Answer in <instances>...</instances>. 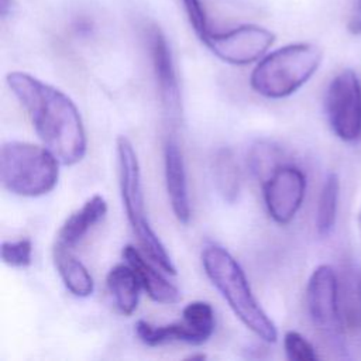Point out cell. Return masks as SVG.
I'll return each instance as SVG.
<instances>
[{
    "mask_svg": "<svg viewBox=\"0 0 361 361\" xmlns=\"http://www.w3.org/2000/svg\"><path fill=\"white\" fill-rule=\"evenodd\" d=\"M7 85L27 111L42 144L63 165L83 159L87 148L80 113L62 90L25 72H10Z\"/></svg>",
    "mask_w": 361,
    "mask_h": 361,
    "instance_id": "1",
    "label": "cell"
},
{
    "mask_svg": "<svg viewBox=\"0 0 361 361\" xmlns=\"http://www.w3.org/2000/svg\"><path fill=\"white\" fill-rule=\"evenodd\" d=\"M202 264L207 278L240 322L261 340L275 343L278 338L276 327L255 299L237 259L226 248L210 244L202 251Z\"/></svg>",
    "mask_w": 361,
    "mask_h": 361,
    "instance_id": "2",
    "label": "cell"
},
{
    "mask_svg": "<svg viewBox=\"0 0 361 361\" xmlns=\"http://www.w3.org/2000/svg\"><path fill=\"white\" fill-rule=\"evenodd\" d=\"M322 51L314 44H289L265 55L250 76V85L258 94L282 99L300 89L317 71Z\"/></svg>",
    "mask_w": 361,
    "mask_h": 361,
    "instance_id": "3",
    "label": "cell"
},
{
    "mask_svg": "<svg viewBox=\"0 0 361 361\" xmlns=\"http://www.w3.org/2000/svg\"><path fill=\"white\" fill-rule=\"evenodd\" d=\"M0 178L10 193L38 197L56 186L59 159L45 145L8 141L0 151Z\"/></svg>",
    "mask_w": 361,
    "mask_h": 361,
    "instance_id": "4",
    "label": "cell"
},
{
    "mask_svg": "<svg viewBox=\"0 0 361 361\" xmlns=\"http://www.w3.org/2000/svg\"><path fill=\"white\" fill-rule=\"evenodd\" d=\"M117 159H118V183L121 200L126 214L140 245L149 259L166 274L175 275V265L166 252L162 241L152 230L144 206V193L141 185V171L137 152L131 141L126 135L117 137Z\"/></svg>",
    "mask_w": 361,
    "mask_h": 361,
    "instance_id": "5",
    "label": "cell"
},
{
    "mask_svg": "<svg viewBox=\"0 0 361 361\" xmlns=\"http://www.w3.org/2000/svg\"><path fill=\"white\" fill-rule=\"evenodd\" d=\"M326 114L334 134L347 142L361 138V82L351 69H344L326 92Z\"/></svg>",
    "mask_w": 361,
    "mask_h": 361,
    "instance_id": "6",
    "label": "cell"
},
{
    "mask_svg": "<svg viewBox=\"0 0 361 361\" xmlns=\"http://www.w3.org/2000/svg\"><path fill=\"white\" fill-rule=\"evenodd\" d=\"M275 41L269 30L244 24L226 32H209L202 42L221 61L233 65H247L265 55Z\"/></svg>",
    "mask_w": 361,
    "mask_h": 361,
    "instance_id": "7",
    "label": "cell"
},
{
    "mask_svg": "<svg viewBox=\"0 0 361 361\" xmlns=\"http://www.w3.org/2000/svg\"><path fill=\"white\" fill-rule=\"evenodd\" d=\"M262 190L269 216L279 224H288L302 206L306 176L293 165H279L262 182Z\"/></svg>",
    "mask_w": 361,
    "mask_h": 361,
    "instance_id": "8",
    "label": "cell"
},
{
    "mask_svg": "<svg viewBox=\"0 0 361 361\" xmlns=\"http://www.w3.org/2000/svg\"><path fill=\"white\" fill-rule=\"evenodd\" d=\"M306 305L312 323L326 334L341 331L338 306V282L330 265H319L310 275L306 288Z\"/></svg>",
    "mask_w": 361,
    "mask_h": 361,
    "instance_id": "9",
    "label": "cell"
},
{
    "mask_svg": "<svg viewBox=\"0 0 361 361\" xmlns=\"http://www.w3.org/2000/svg\"><path fill=\"white\" fill-rule=\"evenodd\" d=\"M148 42L162 106L166 114L175 118L180 113V89L171 48L164 32L155 25L148 32Z\"/></svg>",
    "mask_w": 361,
    "mask_h": 361,
    "instance_id": "10",
    "label": "cell"
},
{
    "mask_svg": "<svg viewBox=\"0 0 361 361\" xmlns=\"http://www.w3.org/2000/svg\"><path fill=\"white\" fill-rule=\"evenodd\" d=\"M165 183L169 203L175 217L186 224L190 219V202L188 193L186 169L182 151L175 140H168L164 149Z\"/></svg>",
    "mask_w": 361,
    "mask_h": 361,
    "instance_id": "11",
    "label": "cell"
},
{
    "mask_svg": "<svg viewBox=\"0 0 361 361\" xmlns=\"http://www.w3.org/2000/svg\"><path fill=\"white\" fill-rule=\"evenodd\" d=\"M123 257L127 264L135 271L141 286L147 292V295L158 303L164 305H175L182 300V295L179 289L168 282L161 272H158L133 245H126L123 248Z\"/></svg>",
    "mask_w": 361,
    "mask_h": 361,
    "instance_id": "12",
    "label": "cell"
},
{
    "mask_svg": "<svg viewBox=\"0 0 361 361\" xmlns=\"http://www.w3.org/2000/svg\"><path fill=\"white\" fill-rule=\"evenodd\" d=\"M107 213V203L102 195H93L78 210H75L61 226L56 241L73 248L85 235L104 219Z\"/></svg>",
    "mask_w": 361,
    "mask_h": 361,
    "instance_id": "13",
    "label": "cell"
},
{
    "mask_svg": "<svg viewBox=\"0 0 361 361\" xmlns=\"http://www.w3.org/2000/svg\"><path fill=\"white\" fill-rule=\"evenodd\" d=\"M52 258L63 285L72 295L78 298H87L93 293V278L87 268L73 255L72 248L55 241Z\"/></svg>",
    "mask_w": 361,
    "mask_h": 361,
    "instance_id": "14",
    "label": "cell"
},
{
    "mask_svg": "<svg viewBox=\"0 0 361 361\" xmlns=\"http://www.w3.org/2000/svg\"><path fill=\"white\" fill-rule=\"evenodd\" d=\"M135 334L147 345H159L172 341H182L188 344H203L207 340L183 317L182 322L155 326L145 320L135 323Z\"/></svg>",
    "mask_w": 361,
    "mask_h": 361,
    "instance_id": "15",
    "label": "cell"
},
{
    "mask_svg": "<svg viewBox=\"0 0 361 361\" xmlns=\"http://www.w3.org/2000/svg\"><path fill=\"white\" fill-rule=\"evenodd\" d=\"M106 282L118 310L127 316L133 314L138 306L141 286L135 271L128 264H117L109 271Z\"/></svg>",
    "mask_w": 361,
    "mask_h": 361,
    "instance_id": "16",
    "label": "cell"
},
{
    "mask_svg": "<svg viewBox=\"0 0 361 361\" xmlns=\"http://www.w3.org/2000/svg\"><path fill=\"white\" fill-rule=\"evenodd\" d=\"M213 182L219 195L228 203H234L240 193V169L230 148H220L212 159Z\"/></svg>",
    "mask_w": 361,
    "mask_h": 361,
    "instance_id": "17",
    "label": "cell"
},
{
    "mask_svg": "<svg viewBox=\"0 0 361 361\" xmlns=\"http://www.w3.org/2000/svg\"><path fill=\"white\" fill-rule=\"evenodd\" d=\"M340 196V179L337 173L331 172L326 178L316 210V228L320 235H329L336 224L337 207Z\"/></svg>",
    "mask_w": 361,
    "mask_h": 361,
    "instance_id": "18",
    "label": "cell"
},
{
    "mask_svg": "<svg viewBox=\"0 0 361 361\" xmlns=\"http://www.w3.org/2000/svg\"><path fill=\"white\" fill-rule=\"evenodd\" d=\"M247 164L254 176L264 182L281 165L279 149L271 142L257 141L250 148Z\"/></svg>",
    "mask_w": 361,
    "mask_h": 361,
    "instance_id": "19",
    "label": "cell"
},
{
    "mask_svg": "<svg viewBox=\"0 0 361 361\" xmlns=\"http://www.w3.org/2000/svg\"><path fill=\"white\" fill-rule=\"evenodd\" d=\"M1 259L6 265L25 268L32 261V243L28 238L17 241H3Z\"/></svg>",
    "mask_w": 361,
    "mask_h": 361,
    "instance_id": "20",
    "label": "cell"
},
{
    "mask_svg": "<svg viewBox=\"0 0 361 361\" xmlns=\"http://www.w3.org/2000/svg\"><path fill=\"white\" fill-rule=\"evenodd\" d=\"M283 348L286 357L292 361H316L319 355L314 347L298 331H286L283 336Z\"/></svg>",
    "mask_w": 361,
    "mask_h": 361,
    "instance_id": "21",
    "label": "cell"
},
{
    "mask_svg": "<svg viewBox=\"0 0 361 361\" xmlns=\"http://www.w3.org/2000/svg\"><path fill=\"white\" fill-rule=\"evenodd\" d=\"M182 3H183L185 13L188 16V20H189L193 31L202 41L210 32L206 8H204L202 0H182Z\"/></svg>",
    "mask_w": 361,
    "mask_h": 361,
    "instance_id": "22",
    "label": "cell"
},
{
    "mask_svg": "<svg viewBox=\"0 0 361 361\" xmlns=\"http://www.w3.org/2000/svg\"><path fill=\"white\" fill-rule=\"evenodd\" d=\"M348 30L355 35L361 34V0H357L354 6V11L348 23Z\"/></svg>",
    "mask_w": 361,
    "mask_h": 361,
    "instance_id": "23",
    "label": "cell"
},
{
    "mask_svg": "<svg viewBox=\"0 0 361 361\" xmlns=\"http://www.w3.org/2000/svg\"><path fill=\"white\" fill-rule=\"evenodd\" d=\"M355 322L361 324V276L357 279L355 283Z\"/></svg>",
    "mask_w": 361,
    "mask_h": 361,
    "instance_id": "24",
    "label": "cell"
},
{
    "mask_svg": "<svg viewBox=\"0 0 361 361\" xmlns=\"http://www.w3.org/2000/svg\"><path fill=\"white\" fill-rule=\"evenodd\" d=\"M13 8V0H0V14L1 17H7Z\"/></svg>",
    "mask_w": 361,
    "mask_h": 361,
    "instance_id": "25",
    "label": "cell"
},
{
    "mask_svg": "<svg viewBox=\"0 0 361 361\" xmlns=\"http://www.w3.org/2000/svg\"><path fill=\"white\" fill-rule=\"evenodd\" d=\"M206 355L204 354H192L188 357V360H204Z\"/></svg>",
    "mask_w": 361,
    "mask_h": 361,
    "instance_id": "26",
    "label": "cell"
},
{
    "mask_svg": "<svg viewBox=\"0 0 361 361\" xmlns=\"http://www.w3.org/2000/svg\"><path fill=\"white\" fill-rule=\"evenodd\" d=\"M360 217H361V212H360Z\"/></svg>",
    "mask_w": 361,
    "mask_h": 361,
    "instance_id": "27",
    "label": "cell"
},
{
    "mask_svg": "<svg viewBox=\"0 0 361 361\" xmlns=\"http://www.w3.org/2000/svg\"><path fill=\"white\" fill-rule=\"evenodd\" d=\"M360 220H361V217H360Z\"/></svg>",
    "mask_w": 361,
    "mask_h": 361,
    "instance_id": "28",
    "label": "cell"
}]
</instances>
